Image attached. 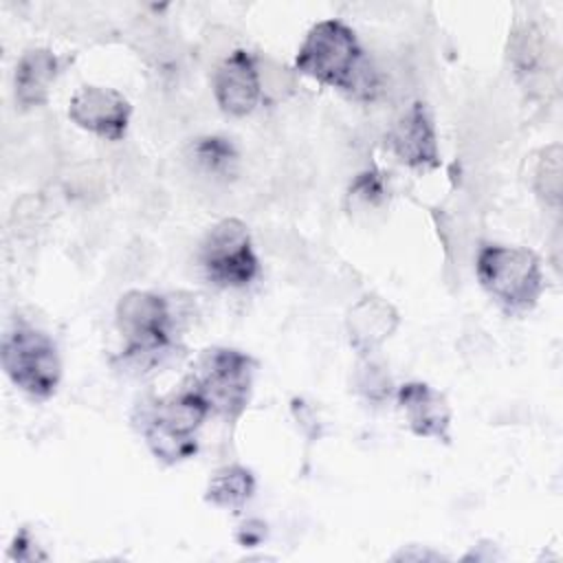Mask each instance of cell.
Returning <instances> with one entry per match:
<instances>
[{
    "instance_id": "cell-1",
    "label": "cell",
    "mask_w": 563,
    "mask_h": 563,
    "mask_svg": "<svg viewBox=\"0 0 563 563\" xmlns=\"http://www.w3.org/2000/svg\"><path fill=\"white\" fill-rule=\"evenodd\" d=\"M295 68L356 99H372L376 90V75L354 31L341 20H321L306 33L295 57Z\"/></svg>"
},
{
    "instance_id": "cell-2",
    "label": "cell",
    "mask_w": 563,
    "mask_h": 563,
    "mask_svg": "<svg viewBox=\"0 0 563 563\" xmlns=\"http://www.w3.org/2000/svg\"><path fill=\"white\" fill-rule=\"evenodd\" d=\"M475 271L482 288L512 312L530 310L545 288L539 257L521 246H482Z\"/></svg>"
},
{
    "instance_id": "cell-3",
    "label": "cell",
    "mask_w": 563,
    "mask_h": 563,
    "mask_svg": "<svg viewBox=\"0 0 563 563\" xmlns=\"http://www.w3.org/2000/svg\"><path fill=\"white\" fill-rule=\"evenodd\" d=\"M209 402L191 385L158 400L145 424L152 453L165 464H176L196 453V429L209 413Z\"/></svg>"
},
{
    "instance_id": "cell-4",
    "label": "cell",
    "mask_w": 563,
    "mask_h": 563,
    "mask_svg": "<svg viewBox=\"0 0 563 563\" xmlns=\"http://www.w3.org/2000/svg\"><path fill=\"white\" fill-rule=\"evenodd\" d=\"M2 367L11 383L33 398L53 396L62 378L55 343L31 325H15L4 334Z\"/></svg>"
},
{
    "instance_id": "cell-5",
    "label": "cell",
    "mask_w": 563,
    "mask_h": 563,
    "mask_svg": "<svg viewBox=\"0 0 563 563\" xmlns=\"http://www.w3.org/2000/svg\"><path fill=\"white\" fill-rule=\"evenodd\" d=\"M253 358L231 347L205 350L198 358L194 387L205 396L209 409L235 420L249 405L253 385Z\"/></svg>"
},
{
    "instance_id": "cell-6",
    "label": "cell",
    "mask_w": 563,
    "mask_h": 563,
    "mask_svg": "<svg viewBox=\"0 0 563 563\" xmlns=\"http://www.w3.org/2000/svg\"><path fill=\"white\" fill-rule=\"evenodd\" d=\"M200 264L218 286L242 288L251 284L260 264L246 224L238 218H224L213 224L202 240Z\"/></svg>"
},
{
    "instance_id": "cell-7",
    "label": "cell",
    "mask_w": 563,
    "mask_h": 563,
    "mask_svg": "<svg viewBox=\"0 0 563 563\" xmlns=\"http://www.w3.org/2000/svg\"><path fill=\"white\" fill-rule=\"evenodd\" d=\"M169 306L161 295L130 290L117 303V328L130 356H147L169 345Z\"/></svg>"
},
{
    "instance_id": "cell-8",
    "label": "cell",
    "mask_w": 563,
    "mask_h": 563,
    "mask_svg": "<svg viewBox=\"0 0 563 563\" xmlns=\"http://www.w3.org/2000/svg\"><path fill=\"white\" fill-rule=\"evenodd\" d=\"M130 114V101L119 90L106 86H81L68 103L73 123L110 141H119L125 134Z\"/></svg>"
},
{
    "instance_id": "cell-9",
    "label": "cell",
    "mask_w": 563,
    "mask_h": 563,
    "mask_svg": "<svg viewBox=\"0 0 563 563\" xmlns=\"http://www.w3.org/2000/svg\"><path fill=\"white\" fill-rule=\"evenodd\" d=\"M213 92L218 106L233 117L253 112L260 101L262 84L255 57L249 51H233L216 70Z\"/></svg>"
},
{
    "instance_id": "cell-10",
    "label": "cell",
    "mask_w": 563,
    "mask_h": 563,
    "mask_svg": "<svg viewBox=\"0 0 563 563\" xmlns=\"http://www.w3.org/2000/svg\"><path fill=\"white\" fill-rule=\"evenodd\" d=\"M389 147L409 167L431 169L440 165L435 128L424 103L416 101L389 132Z\"/></svg>"
},
{
    "instance_id": "cell-11",
    "label": "cell",
    "mask_w": 563,
    "mask_h": 563,
    "mask_svg": "<svg viewBox=\"0 0 563 563\" xmlns=\"http://www.w3.org/2000/svg\"><path fill=\"white\" fill-rule=\"evenodd\" d=\"M398 402L416 435L449 442L451 407L444 394L427 383H407L398 389Z\"/></svg>"
},
{
    "instance_id": "cell-12",
    "label": "cell",
    "mask_w": 563,
    "mask_h": 563,
    "mask_svg": "<svg viewBox=\"0 0 563 563\" xmlns=\"http://www.w3.org/2000/svg\"><path fill=\"white\" fill-rule=\"evenodd\" d=\"M398 328L396 308L380 297H363L356 306H352L347 314V334L352 347L361 354H369L383 345L385 339Z\"/></svg>"
},
{
    "instance_id": "cell-13",
    "label": "cell",
    "mask_w": 563,
    "mask_h": 563,
    "mask_svg": "<svg viewBox=\"0 0 563 563\" xmlns=\"http://www.w3.org/2000/svg\"><path fill=\"white\" fill-rule=\"evenodd\" d=\"M62 68L59 57L48 48L26 51L15 66V99L24 106H42L48 99L51 84Z\"/></svg>"
},
{
    "instance_id": "cell-14",
    "label": "cell",
    "mask_w": 563,
    "mask_h": 563,
    "mask_svg": "<svg viewBox=\"0 0 563 563\" xmlns=\"http://www.w3.org/2000/svg\"><path fill=\"white\" fill-rule=\"evenodd\" d=\"M253 493H255L253 473L244 466H227L211 477L205 499L218 508L240 512Z\"/></svg>"
},
{
    "instance_id": "cell-15",
    "label": "cell",
    "mask_w": 563,
    "mask_h": 563,
    "mask_svg": "<svg viewBox=\"0 0 563 563\" xmlns=\"http://www.w3.org/2000/svg\"><path fill=\"white\" fill-rule=\"evenodd\" d=\"M534 187L539 196H543L548 202H559L561 194V152L559 145H552L543 150V158L539 161L537 176H534Z\"/></svg>"
},
{
    "instance_id": "cell-16",
    "label": "cell",
    "mask_w": 563,
    "mask_h": 563,
    "mask_svg": "<svg viewBox=\"0 0 563 563\" xmlns=\"http://www.w3.org/2000/svg\"><path fill=\"white\" fill-rule=\"evenodd\" d=\"M196 156L209 172H222L229 167V163L235 161V152L231 143L218 136L200 139V143L196 145Z\"/></svg>"
},
{
    "instance_id": "cell-17",
    "label": "cell",
    "mask_w": 563,
    "mask_h": 563,
    "mask_svg": "<svg viewBox=\"0 0 563 563\" xmlns=\"http://www.w3.org/2000/svg\"><path fill=\"white\" fill-rule=\"evenodd\" d=\"M352 194L361 196L367 202H378L385 196L383 189V178L376 172H365L356 178V183L352 185Z\"/></svg>"
}]
</instances>
